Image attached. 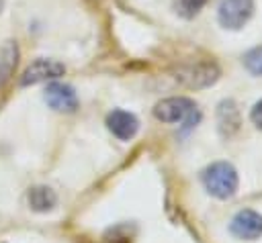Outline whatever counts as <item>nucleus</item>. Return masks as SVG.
<instances>
[{
    "label": "nucleus",
    "instance_id": "f257e3e1",
    "mask_svg": "<svg viewBox=\"0 0 262 243\" xmlns=\"http://www.w3.org/2000/svg\"><path fill=\"white\" fill-rule=\"evenodd\" d=\"M201 180L205 190L219 200L231 198L237 192V184H239L235 167L227 161H215L209 167H205L201 174Z\"/></svg>",
    "mask_w": 262,
    "mask_h": 243
},
{
    "label": "nucleus",
    "instance_id": "f03ea898",
    "mask_svg": "<svg viewBox=\"0 0 262 243\" xmlns=\"http://www.w3.org/2000/svg\"><path fill=\"white\" fill-rule=\"evenodd\" d=\"M254 14V0H219L217 18L223 29L237 31Z\"/></svg>",
    "mask_w": 262,
    "mask_h": 243
},
{
    "label": "nucleus",
    "instance_id": "7ed1b4c3",
    "mask_svg": "<svg viewBox=\"0 0 262 243\" xmlns=\"http://www.w3.org/2000/svg\"><path fill=\"white\" fill-rule=\"evenodd\" d=\"M196 110V104L186 96H170L154 106V116L162 123H182Z\"/></svg>",
    "mask_w": 262,
    "mask_h": 243
},
{
    "label": "nucleus",
    "instance_id": "20e7f679",
    "mask_svg": "<svg viewBox=\"0 0 262 243\" xmlns=\"http://www.w3.org/2000/svg\"><path fill=\"white\" fill-rule=\"evenodd\" d=\"M186 88H207L219 80V67L213 61H203L196 65H186L178 69L176 76Z\"/></svg>",
    "mask_w": 262,
    "mask_h": 243
},
{
    "label": "nucleus",
    "instance_id": "39448f33",
    "mask_svg": "<svg viewBox=\"0 0 262 243\" xmlns=\"http://www.w3.org/2000/svg\"><path fill=\"white\" fill-rule=\"evenodd\" d=\"M66 65L55 61V59H47V57H39L33 63H29V67L25 69L23 78H20V86H33V84H41L47 80H55L59 76H63Z\"/></svg>",
    "mask_w": 262,
    "mask_h": 243
},
{
    "label": "nucleus",
    "instance_id": "423d86ee",
    "mask_svg": "<svg viewBox=\"0 0 262 243\" xmlns=\"http://www.w3.org/2000/svg\"><path fill=\"white\" fill-rule=\"evenodd\" d=\"M43 98H45L47 106L57 112H74L78 108V96H76L74 88L68 84H61V82H51L45 88Z\"/></svg>",
    "mask_w": 262,
    "mask_h": 243
},
{
    "label": "nucleus",
    "instance_id": "0eeeda50",
    "mask_svg": "<svg viewBox=\"0 0 262 243\" xmlns=\"http://www.w3.org/2000/svg\"><path fill=\"white\" fill-rule=\"evenodd\" d=\"M231 233L237 237V239H244V241H254L258 237H262V214L256 212V210H239L233 218H231V225H229Z\"/></svg>",
    "mask_w": 262,
    "mask_h": 243
},
{
    "label": "nucleus",
    "instance_id": "6e6552de",
    "mask_svg": "<svg viewBox=\"0 0 262 243\" xmlns=\"http://www.w3.org/2000/svg\"><path fill=\"white\" fill-rule=\"evenodd\" d=\"M106 127L108 131L121 139V141H129L137 135L139 131V120L133 112H127V110H121V108H115L113 112L106 114Z\"/></svg>",
    "mask_w": 262,
    "mask_h": 243
},
{
    "label": "nucleus",
    "instance_id": "1a4fd4ad",
    "mask_svg": "<svg viewBox=\"0 0 262 243\" xmlns=\"http://www.w3.org/2000/svg\"><path fill=\"white\" fill-rule=\"evenodd\" d=\"M242 125V116L237 110V104L233 100H221L217 106V127L219 133L223 137H231L233 133H237Z\"/></svg>",
    "mask_w": 262,
    "mask_h": 243
},
{
    "label": "nucleus",
    "instance_id": "9d476101",
    "mask_svg": "<svg viewBox=\"0 0 262 243\" xmlns=\"http://www.w3.org/2000/svg\"><path fill=\"white\" fill-rule=\"evenodd\" d=\"M27 200H29V206L35 212H47V210L55 208L57 194L49 186H33L27 194Z\"/></svg>",
    "mask_w": 262,
    "mask_h": 243
},
{
    "label": "nucleus",
    "instance_id": "9b49d317",
    "mask_svg": "<svg viewBox=\"0 0 262 243\" xmlns=\"http://www.w3.org/2000/svg\"><path fill=\"white\" fill-rule=\"evenodd\" d=\"M16 61H18V47L14 41H6L0 47V92L6 86V82L10 80V76L16 67Z\"/></svg>",
    "mask_w": 262,
    "mask_h": 243
},
{
    "label": "nucleus",
    "instance_id": "f8f14e48",
    "mask_svg": "<svg viewBox=\"0 0 262 243\" xmlns=\"http://www.w3.org/2000/svg\"><path fill=\"white\" fill-rule=\"evenodd\" d=\"M207 0H176V12L184 18H192L201 12Z\"/></svg>",
    "mask_w": 262,
    "mask_h": 243
},
{
    "label": "nucleus",
    "instance_id": "ddd939ff",
    "mask_svg": "<svg viewBox=\"0 0 262 243\" xmlns=\"http://www.w3.org/2000/svg\"><path fill=\"white\" fill-rule=\"evenodd\" d=\"M244 63H246V67H248L254 76H262V45L250 49V51L244 55Z\"/></svg>",
    "mask_w": 262,
    "mask_h": 243
},
{
    "label": "nucleus",
    "instance_id": "4468645a",
    "mask_svg": "<svg viewBox=\"0 0 262 243\" xmlns=\"http://www.w3.org/2000/svg\"><path fill=\"white\" fill-rule=\"evenodd\" d=\"M250 120H252L258 129H262V100H258V102L254 104V108L250 110Z\"/></svg>",
    "mask_w": 262,
    "mask_h": 243
},
{
    "label": "nucleus",
    "instance_id": "2eb2a0df",
    "mask_svg": "<svg viewBox=\"0 0 262 243\" xmlns=\"http://www.w3.org/2000/svg\"><path fill=\"white\" fill-rule=\"evenodd\" d=\"M2 8H4V0H0V12H2Z\"/></svg>",
    "mask_w": 262,
    "mask_h": 243
}]
</instances>
